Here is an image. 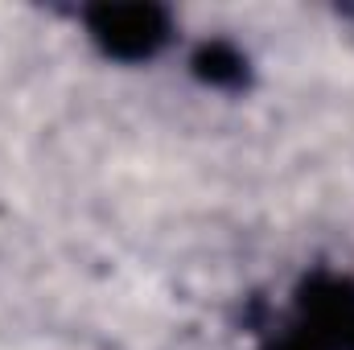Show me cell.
<instances>
[{
  "instance_id": "6da1fadb",
  "label": "cell",
  "mask_w": 354,
  "mask_h": 350,
  "mask_svg": "<svg viewBox=\"0 0 354 350\" xmlns=\"http://www.w3.org/2000/svg\"><path fill=\"white\" fill-rule=\"evenodd\" d=\"M91 37L124 62L153 58L169 42V12L157 4H95L87 12Z\"/></svg>"
},
{
  "instance_id": "7a4b0ae2",
  "label": "cell",
  "mask_w": 354,
  "mask_h": 350,
  "mask_svg": "<svg viewBox=\"0 0 354 350\" xmlns=\"http://www.w3.org/2000/svg\"><path fill=\"white\" fill-rule=\"evenodd\" d=\"M305 309L313 313V338L330 347L354 350V293L346 284H313V297H305Z\"/></svg>"
},
{
  "instance_id": "3957f363",
  "label": "cell",
  "mask_w": 354,
  "mask_h": 350,
  "mask_svg": "<svg viewBox=\"0 0 354 350\" xmlns=\"http://www.w3.org/2000/svg\"><path fill=\"white\" fill-rule=\"evenodd\" d=\"M194 75L210 87H239L248 83V58L227 42H206L194 54Z\"/></svg>"
},
{
  "instance_id": "277c9868",
  "label": "cell",
  "mask_w": 354,
  "mask_h": 350,
  "mask_svg": "<svg viewBox=\"0 0 354 350\" xmlns=\"http://www.w3.org/2000/svg\"><path fill=\"white\" fill-rule=\"evenodd\" d=\"M272 350H322V342L313 334H297V338H280Z\"/></svg>"
}]
</instances>
